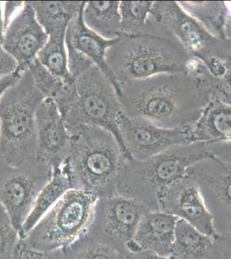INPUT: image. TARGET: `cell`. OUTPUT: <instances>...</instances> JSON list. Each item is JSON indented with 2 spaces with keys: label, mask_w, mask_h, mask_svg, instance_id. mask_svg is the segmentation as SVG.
I'll list each match as a JSON object with an SVG mask.
<instances>
[{
  "label": "cell",
  "mask_w": 231,
  "mask_h": 259,
  "mask_svg": "<svg viewBox=\"0 0 231 259\" xmlns=\"http://www.w3.org/2000/svg\"><path fill=\"white\" fill-rule=\"evenodd\" d=\"M48 38L32 5L27 1L6 27L2 45L18 63V70L24 72L36 60Z\"/></svg>",
  "instance_id": "cell-14"
},
{
  "label": "cell",
  "mask_w": 231,
  "mask_h": 259,
  "mask_svg": "<svg viewBox=\"0 0 231 259\" xmlns=\"http://www.w3.org/2000/svg\"><path fill=\"white\" fill-rule=\"evenodd\" d=\"M52 175L53 168L38 158L12 165L0 156V204L19 234L36 198Z\"/></svg>",
  "instance_id": "cell-9"
},
{
  "label": "cell",
  "mask_w": 231,
  "mask_h": 259,
  "mask_svg": "<svg viewBox=\"0 0 231 259\" xmlns=\"http://www.w3.org/2000/svg\"><path fill=\"white\" fill-rule=\"evenodd\" d=\"M82 14L85 25L103 38L114 40L123 34L119 1L85 2Z\"/></svg>",
  "instance_id": "cell-22"
},
{
  "label": "cell",
  "mask_w": 231,
  "mask_h": 259,
  "mask_svg": "<svg viewBox=\"0 0 231 259\" xmlns=\"http://www.w3.org/2000/svg\"><path fill=\"white\" fill-rule=\"evenodd\" d=\"M85 5V4H84ZM84 7V6H83ZM83 7L77 14L76 17L71 21L66 33V45L67 47L76 50L90 60L95 66L100 68L106 76L111 80L119 94V84L111 73L106 62V55L110 48L112 47L117 41L114 40H107L90 30L83 20Z\"/></svg>",
  "instance_id": "cell-17"
},
{
  "label": "cell",
  "mask_w": 231,
  "mask_h": 259,
  "mask_svg": "<svg viewBox=\"0 0 231 259\" xmlns=\"http://www.w3.org/2000/svg\"><path fill=\"white\" fill-rule=\"evenodd\" d=\"M71 189H74V184L70 167L68 160H66L62 165L54 168L53 175L49 183L36 198L32 209L24 221L21 230V239H24L44 215Z\"/></svg>",
  "instance_id": "cell-19"
},
{
  "label": "cell",
  "mask_w": 231,
  "mask_h": 259,
  "mask_svg": "<svg viewBox=\"0 0 231 259\" xmlns=\"http://www.w3.org/2000/svg\"><path fill=\"white\" fill-rule=\"evenodd\" d=\"M28 70L44 98L56 104L62 117L68 114L76 104L78 98L75 80L56 76L44 68L37 59L31 63Z\"/></svg>",
  "instance_id": "cell-20"
},
{
  "label": "cell",
  "mask_w": 231,
  "mask_h": 259,
  "mask_svg": "<svg viewBox=\"0 0 231 259\" xmlns=\"http://www.w3.org/2000/svg\"><path fill=\"white\" fill-rule=\"evenodd\" d=\"M153 3V1L120 2L122 33L125 35H140L146 32Z\"/></svg>",
  "instance_id": "cell-27"
},
{
  "label": "cell",
  "mask_w": 231,
  "mask_h": 259,
  "mask_svg": "<svg viewBox=\"0 0 231 259\" xmlns=\"http://www.w3.org/2000/svg\"><path fill=\"white\" fill-rule=\"evenodd\" d=\"M66 33L67 31H60L48 35L47 42L39 52L36 59L44 68L56 76L73 79L68 70Z\"/></svg>",
  "instance_id": "cell-25"
},
{
  "label": "cell",
  "mask_w": 231,
  "mask_h": 259,
  "mask_svg": "<svg viewBox=\"0 0 231 259\" xmlns=\"http://www.w3.org/2000/svg\"><path fill=\"white\" fill-rule=\"evenodd\" d=\"M23 72L17 70L13 74H10L8 76L4 77L2 80H0V98L5 94L7 89H10L12 85H14L20 79L21 75Z\"/></svg>",
  "instance_id": "cell-35"
},
{
  "label": "cell",
  "mask_w": 231,
  "mask_h": 259,
  "mask_svg": "<svg viewBox=\"0 0 231 259\" xmlns=\"http://www.w3.org/2000/svg\"><path fill=\"white\" fill-rule=\"evenodd\" d=\"M159 211L173 215L206 235L217 238L213 219L194 181L188 176L165 189L158 200Z\"/></svg>",
  "instance_id": "cell-13"
},
{
  "label": "cell",
  "mask_w": 231,
  "mask_h": 259,
  "mask_svg": "<svg viewBox=\"0 0 231 259\" xmlns=\"http://www.w3.org/2000/svg\"><path fill=\"white\" fill-rule=\"evenodd\" d=\"M37 153L36 158L57 168L68 159L71 147L70 133L64 118L52 100L45 99L35 114Z\"/></svg>",
  "instance_id": "cell-15"
},
{
  "label": "cell",
  "mask_w": 231,
  "mask_h": 259,
  "mask_svg": "<svg viewBox=\"0 0 231 259\" xmlns=\"http://www.w3.org/2000/svg\"><path fill=\"white\" fill-rule=\"evenodd\" d=\"M18 70V63L0 45V80Z\"/></svg>",
  "instance_id": "cell-32"
},
{
  "label": "cell",
  "mask_w": 231,
  "mask_h": 259,
  "mask_svg": "<svg viewBox=\"0 0 231 259\" xmlns=\"http://www.w3.org/2000/svg\"><path fill=\"white\" fill-rule=\"evenodd\" d=\"M178 5L211 35L224 38L226 6L223 1H179Z\"/></svg>",
  "instance_id": "cell-24"
},
{
  "label": "cell",
  "mask_w": 231,
  "mask_h": 259,
  "mask_svg": "<svg viewBox=\"0 0 231 259\" xmlns=\"http://www.w3.org/2000/svg\"><path fill=\"white\" fill-rule=\"evenodd\" d=\"M35 16L48 35L67 31L71 21L76 17L85 2L30 1Z\"/></svg>",
  "instance_id": "cell-23"
},
{
  "label": "cell",
  "mask_w": 231,
  "mask_h": 259,
  "mask_svg": "<svg viewBox=\"0 0 231 259\" xmlns=\"http://www.w3.org/2000/svg\"><path fill=\"white\" fill-rule=\"evenodd\" d=\"M216 238L201 233L186 221L178 220L171 259H216Z\"/></svg>",
  "instance_id": "cell-21"
},
{
  "label": "cell",
  "mask_w": 231,
  "mask_h": 259,
  "mask_svg": "<svg viewBox=\"0 0 231 259\" xmlns=\"http://www.w3.org/2000/svg\"><path fill=\"white\" fill-rule=\"evenodd\" d=\"M226 21L224 26V38L229 42L231 46V1L225 2Z\"/></svg>",
  "instance_id": "cell-37"
},
{
  "label": "cell",
  "mask_w": 231,
  "mask_h": 259,
  "mask_svg": "<svg viewBox=\"0 0 231 259\" xmlns=\"http://www.w3.org/2000/svg\"><path fill=\"white\" fill-rule=\"evenodd\" d=\"M99 198L82 189L67 192L27 234L29 247L42 252L64 250L87 233Z\"/></svg>",
  "instance_id": "cell-6"
},
{
  "label": "cell",
  "mask_w": 231,
  "mask_h": 259,
  "mask_svg": "<svg viewBox=\"0 0 231 259\" xmlns=\"http://www.w3.org/2000/svg\"><path fill=\"white\" fill-rule=\"evenodd\" d=\"M127 259H171L169 256H163L158 254L148 251V250H141L135 253L129 254Z\"/></svg>",
  "instance_id": "cell-36"
},
{
  "label": "cell",
  "mask_w": 231,
  "mask_h": 259,
  "mask_svg": "<svg viewBox=\"0 0 231 259\" xmlns=\"http://www.w3.org/2000/svg\"><path fill=\"white\" fill-rule=\"evenodd\" d=\"M187 176L198 186L217 235L231 234V162L208 156L192 165Z\"/></svg>",
  "instance_id": "cell-11"
},
{
  "label": "cell",
  "mask_w": 231,
  "mask_h": 259,
  "mask_svg": "<svg viewBox=\"0 0 231 259\" xmlns=\"http://www.w3.org/2000/svg\"><path fill=\"white\" fill-rule=\"evenodd\" d=\"M216 77L205 64L191 73L162 74L119 84L123 114L165 128L193 125L214 96Z\"/></svg>",
  "instance_id": "cell-1"
},
{
  "label": "cell",
  "mask_w": 231,
  "mask_h": 259,
  "mask_svg": "<svg viewBox=\"0 0 231 259\" xmlns=\"http://www.w3.org/2000/svg\"><path fill=\"white\" fill-rule=\"evenodd\" d=\"M150 208L145 204L120 195L97 200L87 234L129 256L127 246L134 239L141 220Z\"/></svg>",
  "instance_id": "cell-10"
},
{
  "label": "cell",
  "mask_w": 231,
  "mask_h": 259,
  "mask_svg": "<svg viewBox=\"0 0 231 259\" xmlns=\"http://www.w3.org/2000/svg\"><path fill=\"white\" fill-rule=\"evenodd\" d=\"M216 259H231V234L216 238Z\"/></svg>",
  "instance_id": "cell-33"
},
{
  "label": "cell",
  "mask_w": 231,
  "mask_h": 259,
  "mask_svg": "<svg viewBox=\"0 0 231 259\" xmlns=\"http://www.w3.org/2000/svg\"><path fill=\"white\" fill-rule=\"evenodd\" d=\"M24 4V2H3L4 19L6 27L8 26L10 22L22 9Z\"/></svg>",
  "instance_id": "cell-34"
},
{
  "label": "cell",
  "mask_w": 231,
  "mask_h": 259,
  "mask_svg": "<svg viewBox=\"0 0 231 259\" xmlns=\"http://www.w3.org/2000/svg\"><path fill=\"white\" fill-rule=\"evenodd\" d=\"M63 259H127L128 256L109 244L91 239L87 234L64 250Z\"/></svg>",
  "instance_id": "cell-26"
},
{
  "label": "cell",
  "mask_w": 231,
  "mask_h": 259,
  "mask_svg": "<svg viewBox=\"0 0 231 259\" xmlns=\"http://www.w3.org/2000/svg\"><path fill=\"white\" fill-rule=\"evenodd\" d=\"M67 50H68V70L71 76L73 77L74 80H76L78 77L84 74L85 71H87L94 64L90 60L87 59L85 56H83L76 50L68 47H67Z\"/></svg>",
  "instance_id": "cell-31"
},
{
  "label": "cell",
  "mask_w": 231,
  "mask_h": 259,
  "mask_svg": "<svg viewBox=\"0 0 231 259\" xmlns=\"http://www.w3.org/2000/svg\"><path fill=\"white\" fill-rule=\"evenodd\" d=\"M118 127L126 154L132 159H149L171 148L196 142L193 125L165 128L145 118L123 114Z\"/></svg>",
  "instance_id": "cell-12"
},
{
  "label": "cell",
  "mask_w": 231,
  "mask_h": 259,
  "mask_svg": "<svg viewBox=\"0 0 231 259\" xmlns=\"http://www.w3.org/2000/svg\"><path fill=\"white\" fill-rule=\"evenodd\" d=\"M43 100L28 69L0 98V156L10 164L36 158L35 114Z\"/></svg>",
  "instance_id": "cell-5"
},
{
  "label": "cell",
  "mask_w": 231,
  "mask_h": 259,
  "mask_svg": "<svg viewBox=\"0 0 231 259\" xmlns=\"http://www.w3.org/2000/svg\"><path fill=\"white\" fill-rule=\"evenodd\" d=\"M75 81L76 104L63 117L70 135L86 125L100 127L112 133L125 151L118 127L123 107L111 80L94 65Z\"/></svg>",
  "instance_id": "cell-7"
},
{
  "label": "cell",
  "mask_w": 231,
  "mask_h": 259,
  "mask_svg": "<svg viewBox=\"0 0 231 259\" xmlns=\"http://www.w3.org/2000/svg\"><path fill=\"white\" fill-rule=\"evenodd\" d=\"M106 62L118 84L158 74L195 72L204 64L150 14L146 32L122 34L107 51Z\"/></svg>",
  "instance_id": "cell-2"
},
{
  "label": "cell",
  "mask_w": 231,
  "mask_h": 259,
  "mask_svg": "<svg viewBox=\"0 0 231 259\" xmlns=\"http://www.w3.org/2000/svg\"><path fill=\"white\" fill-rule=\"evenodd\" d=\"M68 162L74 189L98 198L116 195L121 172L129 158L112 133L86 125L71 136Z\"/></svg>",
  "instance_id": "cell-3"
},
{
  "label": "cell",
  "mask_w": 231,
  "mask_h": 259,
  "mask_svg": "<svg viewBox=\"0 0 231 259\" xmlns=\"http://www.w3.org/2000/svg\"><path fill=\"white\" fill-rule=\"evenodd\" d=\"M12 259H63L62 250L53 252H42L33 250L21 239L15 249Z\"/></svg>",
  "instance_id": "cell-30"
},
{
  "label": "cell",
  "mask_w": 231,
  "mask_h": 259,
  "mask_svg": "<svg viewBox=\"0 0 231 259\" xmlns=\"http://www.w3.org/2000/svg\"><path fill=\"white\" fill-rule=\"evenodd\" d=\"M178 219L161 211L150 210L138 225L134 239L128 246L129 254L148 250L169 256L175 238Z\"/></svg>",
  "instance_id": "cell-16"
},
{
  "label": "cell",
  "mask_w": 231,
  "mask_h": 259,
  "mask_svg": "<svg viewBox=\"0 0 231 259\" xmlns=\"http://www.w3.org/2000/svg\"><path fill=\"white\" fill-rule=\"evenodd\" d=\"M213 97L231 106V60L225 62L222 74L216 77Z\"/></svg>",
  "instance_id": "cell-29"
},
{
  "label": "cell",
  "mask_w": 231,
  "mask_h": 259,
  "mask_svg": "<svg viewBox=\"0 0 231 259\" xmlns=\"http://www.w3.org/2000/svg\"><path fill=\"white\" fill-rule=\"evenodd\" d=\"M211 156L201 142L178 145L146 160L127 158L117 183L116 195L131 198L158 211L160 195L187 176L195 162Z\"/></svg>",
  "instance_id": "cell-4"
},
{
  "label": "cell",
  "mask_w": 231,
  "mask_h": 259,
  "mask_svg": "<svg viewBox=\"0 0 231 259\" xmlns=\"http://www.w3.org/2000/svg\"><path fill=\"white\" fill-rule=\"evenodd\" d=\"M150 16L167 27L188 53L203 62L212 75L222 74L225 62L231 60V46L226 39L211 35L175 1H155Z\"/></svg>",
  "instance_id": "cell-8"
},
{
  "label": "cell",
  "mask_w": 231,
  "mask_h": 259,
  "mask_svg": "<svg viewBox=\"0 0 231 259\" xmlns=\"http://www.w3.org/2000/svg\"><path fill=\"white\" fill-rule=\"evenodd\" d=\"M21 239L19 232L0 204V259H12Z\"/></svg>",
  "instance_id": "cell-28"
},
{
  "label": "cell",
  "mask_w": 231,
  "mask_h": 259,
  "mask_svg": "<svg viewBox=\"0 0 231 259\" xmlns=\"http://www.w3.org/2000/svg\"><path fill=\"white\" fill-rule=\"evenodd\" d=\"M6 27L4 19L3 2H0V45H3Z\"/></svg>",
  "instance_id": "cell-38"
},
{
  "label": "cell",
  "mask_w": 231,
  "mask_h": 259,
  "mask_svg": "<svg viewBox=\"0 0 231 259\" xmlns=\"http://www.w3.org/2000/svg\"><path fill=\"white\" fill-rule=\"evenodd\" d=\"M196 142L215 145L231 142V106L213 97L193 125Z\"/></svg>",
  "instance_id": "cell-18"
}]
</instances>
